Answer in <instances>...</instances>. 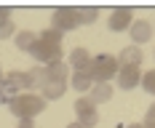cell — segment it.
Returning <instances> with one entry per match:
<instances>
[{"label":"cell","instance_id":"6da1fadb","mask_svg":"<svg viewBox=\"0 0 155 128\" xmlns=\"http://www.w3.org/2000/svg\"><path fill=\"white\" fill-rule=\"evenodd\" d=\"M8 110L14 112L19 120H35V115L46 110V101L38 94H19L14 101H8Z\"/></svg>","mask_w":155,"mask_h":128},{"label":"cell","instance_id":"7a4b0ae2","mask_svg":"<svg viewBox=\"0 0 155 128\" xmlns=\"http://www.w3.org/2000/svg\"><path fill=\"white\" fill-rule=\"evenodd\" d=\"M118 59L115 56H91V64L86 67V75L94 80V83H110L112 75H118Z\"/></svg>","mask_w":155,"mask_h":128},{"label":"cell","instance_id":"3957f363","mask_svg":"<svg viewBox=\"0 0 155 128\" xmlns=\"http://www.w3.org/2000/svg\"><path fill=\"white\" fill-rule=\"evenodd\" d=\"M51 30H56V32H72L78 30L80 24H78V16H75V8H56L54 14H51Z\"/></svg>","mask_w":155,"mask_h":128},{"label":"cell","instance_id":"277c9868","mask_svg":"<svg viewBox=\"0 0 155 128\" xmlns=\"http://www.w3.org/2000/svg\"><path fill=\"white\" fill-rule=\"evenodd\" d=\"M30 53L40 64H51V62H59V59H62V46L48 43V40H40V37H38V43H35V48H32Z\"/></svg>","mask_w":155,"mask_h":128},{"label":"cell","instance_id":"5b68a950","mask_svg":"<svg viewBox=\"0 0 155 128\" xmlns=\"http://www.w3.org/2000/svg\"><path fill=\"white\" fill-rule=\"evenodd\" d=\"M75 115H78V123L83 128H94L99 123V110H96V104H91L86 96L75 101Z\"/></svg>","mask_w":155,"mask_h":128},{"label":"cell","instance_id":"8992f818","mask_svg":"<svg viewBox=\"0 0 155 128\" xmlns=\"http://www.w3.org/2000/svg\"><path fill=\"white\" fill-rule=\"evenodd\" d=\"M128 32H131V46H144V43H150V37H153V24L147 21V19H137L131 27H128Z\"/></svg>","mask_w":155,"mask_h":128},{"label":"cell","instance_id":"52a82bcc","mask_svg":"<svg viewBox=\"0 0 155 128\" xmlns=\"http://www.w3.org/2000/svg\"><path fill=\"white\" fill-rule=\"evenodd\" d=\"M139 83H142L139 67H120V69H118V88H120V91H131V88H137Z\"/></svg>","mask_w":155,"mask_h":128},{"label":"cell","instance_id":"ba28073f","mask_svg":"<svg viewBox=\"0 0 155 128\" xmlns=\"http://www.w3.org/2000/svg\"><path fill=\"white\" fill-rule=\"evenodd\" d=\"M134 24V14H131V8H115L112 14H110V30L112 32H123V30H128Z\"/></svg>","mask_w":155,"mask_h":128},{"label":"cell","instance_id":"9c48e42d","mask_svg":"<svg viewBox=\"0 0 155 128\" xmlns=\"http://www.w3.org/2000/svg\"><path fill=\"white\" fill-rule=\"evenodd\" d=\"M115 59H118V67H139V64H142V48L126 46Z\"/></svg>","mask_w":155,"mask_h":128},{"label":"cell","instance_id":"30bf717a","mask_svg":"<svg viewBox=\"0 0 155 128\" xmlns=\"http://www.w3.org/2000/svg\"><path fill=\"white\" fill-rule=\"evenodd\" d=\"M46 69V80H56V83H67V78H70V67L59 59V62H51L43 67Z\"/></svg>","mask_w":155,"mask_h":128},{"label":"cell","instance_id":"8fae6325","mask_svg":"<svg viewBox=\"0 0 155 128\" xmlns=\"http://www.w3.org/2000/svg\"><path fill=\"white\" fill-rule=\"evenodd\" d=\"M67 91V83H56V80H46V85L40 88V99L43 101H54V99H62Z\"/></svg>","mask_w":155,"mask_h":128},{"label":"cell","instance_id":"7c38bea8","mask_svg":"<svg viewBox=\"0 0 155 128\" xmlns=\"http://www.w3.org/2000/svg\"><path fill=\"white\" fill-rule=\"evenodd\" d=\"M88 64H91V53H88L86 48H75V51L70 53V64H67V67H72V72H86Z\"/></svg>","mask_w":155,"mask_h":128},{"label":"cell","instance_id":"4fadbf2b","mask_svg":"<svg viewBox=\"0 0 155 128\" xmlns=\"http://www.w3.org/2000/svg\"><path fill=\"white\" fill-rule=\"evenodd\" d=\"M110 99H112V85L110 83H94L91 85V96H88L91 104H104Z\"/></svg>","mask_w":155,"mask_h":128},{"label":"cell","instance_id":"5bb4252c","mask_svg":"<svg viewBox=\"0 0 155 128\" xmlns=\"http://www.w3.org/2000/svg\"><path fill=\"white\" fill-rule=\"evenodd\" d=\"M5 80L14 85L19 94H30L27 88H32V80H30V75H27V72H8V75H5Z\"/></svg>","mask_w":155,"mask_h":128},{"label":"cell","instance_id":"9a60e30c","mask_svg":"<svg viewBox=\"0 0 155 128\" xmlns=\"http://www.w3.org/2000/svg\"><path fill=\"white\" fill-rule=\"evenodd\" d=\"M75 16H78V24H91L99 16V8H94V5H75Z\"/></svg>","mask_w":155,"mask_h":128},{"label":"cell","instance_id":"2e32d148","mask_svg":"<svg viewBox=\"0 0 155 128\" xmlns=\"http://www.w3.org/2000/svg\"><path fill=\"white\" fill-rule=\"evenodd\" d=\"M35 43H38V35L35 32H19L16 35V48L24 51V53H30L32 48H35Z\"/></svg>","mask_w":155,"mask_h":128},{"label":"cell","instance_id":"e0dca14e","mask_svg":"<svg viewBox=\"0 0 155 128\" xmlns=\"http://www.w3.org/2000/svg\"><path fill=\"white\" fill-rule=\"evenodd\" d=\"M70 85L75 88V91H91V85H94V80L86 75V72H72V78H70Z\"/></svg>","mask_w":155,"mask_h":128},{"label":"cell","instance_id":"ac0fdd59","mask_svg":"<svg viewBox=\"0 0 155 128\" xmlns=\"http://www.w3.org/2000/svg\"><path fill=\"white\" fill-rule=\"evenodd\" d=\"M16 96H19V91H16V88H14V85H11L5 78H3V80H0V104H8V101H14Z\"/></svg>","mask_w":155,"mask_h":128},{"label":"cell","instance_id":"d6986e66","mask_svg":"<svg viewBox=\"0 0 155 128\" xmlns=\"http://www.w3.org/2000/svg\"><path fill=\"white\" fill-rule=\"evenodd\" d=\"M27 75H30V80H32V88H43V85H46V69H43V67H32Z\"/></svg>","mask_w":155,"mask_h":128},{"label":"cell","instance_id":"ffe728a7","mask_svg":"<svg viewBox=\"0 0 155 128\" xmlns=\"http://www.w3.org/2000/svg\"><path fill=\"white\" fill-rule=\"evenodd\" d=\"M38 37H40V40H48V43H56V46H62V37H64V35L48 27V30H43L40 35H38Z\"/></svg>","mask_w":155,"mask_h":128},{"label":"cell","instance_id":"44dd1931","mask_svg":"<svg viewBox=\"0 0 155 128\" xmlns=\"http://www.w3.org/2000/svg\"><path fill=\"white\" fill-rule=\"evenodd\" d=\"M139 85L147 91V94H153V96H155V69H150L147 75H142V83H139Z\"/></svg>","mask_w":155,"mask_h":128},{"label":"cell","instance_id":"7402d4cb","mask_svg":"<svg viewBox=\"0 0 155 128\" xmlns=\"http://www.w3.org/2000/svg\"><path fill=\"white\" fill-rule=\"evenodd\" d=\"M14 32H16V30H14V21H11V19L0 24V37H11Z\"/></svg>","mask_w":155,"mask_h":128},{"label":"cell","instance_id":"603a6c76","mask_svg":"<svg viewBox=\"0 0 155 128\" xmlns=\"http://www.w3.org/2000/svg\"><path fill=\"white\" fill-rule=\"evenodd\" d=\"M8 19H11V11H8V8H0V24L8 21Z\"/></svg>","mask_w":155,"mask_h":128},{"label":"cell","instance_id":"cb8c5ba5","mask_svg":"<svg viewBox=\"0 0 155 128\" xmlns=\"http://www.w3.org/2000/svg\"><path fill=\"white\" fill-rule=\"evenodd\" d=\"M147 120H155V101L147 107Z\"/></svg>","mask_w":155,"mask_h":128},{"label":"cell","instance_id":"d4e9b609","mask_svg":"<svg viewBox=\"0 0 155 128\" xmlns=\"http://www.w3.org/2000/svg\"><path fill=\"white\" fill-rule=\"evenodd\" d=\"M16 128H35V123H32V120H19Z\"/></svg>","mask_w":155,"mask_h":128},{"label":"cell","instance_id":"484cf974","mask_svg":"<svg viewBox=\"0 0 155 128\" xmlns=\"http://www.w3.org/2000/svg\"><path fill=\"white\" fill-rule=\"evenodd\" d=\"M142 126H144V128H155V120H144Z\"/></svg>","mask_w":155,"mask_h":128},{"label":"cell","instance_id":"4316f807","mask_svg":"<svg viewBox=\"0 0 155 128\" xmlns=\"http://www.w3.org/2000/svg\"><path fill=\"white\" fill-rule=\"evenodd\" d=\"M67 128H83V126H80V123H78V120H75V123H70V126H67Z\"/></svg>","mask_w":155,"mask_h":128},{"label":"cell","instance_id":"83f0119b","mask_svg":"<svg viewBox=\"0 0 155 128\" xmlns=\"http://www.w3.org/2000/svg\"><path fill=\"white\" fill-rule=\"evenodd\" d=\"M128 128H144V126H142V123H131Z\"/></svg>","mask_w":155,"mask_h":128},{"label":"cell","instance_id":"f1b7e54d","mask_svg":"<svg viewBox=\"0 0 155 128\" xmlns=\"http://www.w3.org/2000/svg\"><path fill=\"white\" fill-rule=\"evenodd\" d=\"M0 80H3V69H0Z\"/></svg>","mask_w":155,"mask_h":128}]
</instances>
